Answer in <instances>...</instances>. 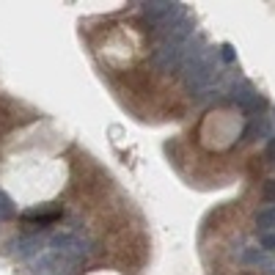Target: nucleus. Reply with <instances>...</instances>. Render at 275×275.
I'll return each instance as SVG.
<instances>
[{"instance_id":"f257e3e1","label":"nucleus","mask_w":275,"mask_h":275,"mask_svg":"<svg viewBox=\"0 0 275 275\" xmlns=\"http://www.w3.org/2000/svg\"><path fill=\"white\" fill-rule=\"evenodd\" d=\"M39 248H42V239L39 237H17L6 245V253L11 259H30L39 253Z\"/></svg>"},{"instance_id":"f03ea898","label":"nucleus","mask_w":275,"mask_h":275,"mask_svg":"<svg viewBox=\"0 0 275 275\" xmlns=\"http://www.w3.org/2000/svg\"><path fill=\"white\" fill-rule=\"evenodd\" d=\"M22 220L25 223H39V226H50V223L61 220V212L58 209H28L22 212Z\"/></svg>"},{"instance_id":"7ed1b4c3","label":"nucleus","mask_w":275,"mask_h":275,"mask_svg":"<svg viewBox=\"0 0 275 275\" xmlns=\"http://www.w3.org/2000/svg\"><path fill=\"white\" fill-rule=\"evenodd\" d=\"M256 223H259V228H262V231H270V228L275 226V206H267V209L259 212Z\"/></svg>"},{"instance_id":"20e7f679","label":"nucleus","mask_w":275,"mask_h":275,"mask_svg":"<svg viewBox=\"0 0 275 275\" xmlns=\"http://www.w3.org/2000/svg\"><path fill=\"white\" fill-rule=\"evenodd\" d=\"M14 215V204L6 193H0V220H6V217Z\"/></svg>"},{"instance_id":"39448f33","label":"nucleus","mask_w":275,"mask_h":275,"mask_svg":"<svg viewBox=\"0 0 275 275\" xmlns=\"http://www.w3.org/2000/svg\"><path fill=\"white\" fill-rule=\"evenodd\" d=\"M259 242H262L264 251L275 253V231H262V237H259Z\"/></svg>"},{"instance_id":"423d86ee","label":"nucleus","mask_w":275,"mask_h":275,"mask_svg":"<svg viewBox=\"0 0 275 275\" xmlns=\"http://www.w3.org/2000/svg\"><path fill=\"white\" fill-rule=\"evenodd\" d=\"M262 198H267V201H275V179H267L262 185Z\"/></svg>"},{"instance_id":"0eeeda50","label":"nucleus","mask_w":275,"mask_h":275,"mask_svg":"<svg viewBox=\"0 0 275 275\" xmlns=\"http://www.w3.org/2000/svg\"><path fill=\"white\" fill-rule=\"evenodd\" d=\"M223 58H226V61H234V50H231V44H223Z\"/></svg>"},{"instance_id":"6e6552de","label":"nucleus","mask_w":275,"mask_h":275,"mask_svg":"<svg viewBox=\"0 0 275 275\" xmlns=\"http://www.w3.org/2000/svg\"><path fill=\"white\" fill-rule=\"evenodd\" d=\"M267 160H273V162H275V138L270 140V146H267Z\"/></svg>"}]
</instances>
